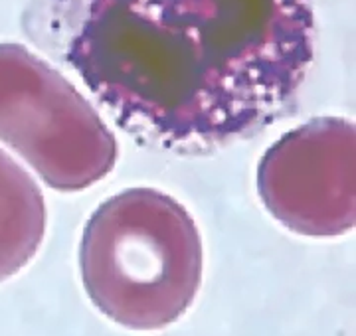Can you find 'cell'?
<instances>
[{
    "instance_id": "1",
    "label": "cell",
    "mask_w": 356,
    "mask_h": 336,
    "mask_svg": "<svg viewBox=\"0 0 356 336\" xmlns=\"http://www.w3.org/2000/svg\"><path fill=\"white\" fill-rule=\"evenodd\" d=\"M65 62L119 127L208 151L285 111L313 60L311 0H56Z\"/></svg>"
},
{
    "instance_id": "2",
    "label": "cell",
    "mask_w": 356,
    "mask_h": 336,
    "mask_svg": "<svg viewBox=\"0 0 356 336\" xmlns=\"http://www.w3.org/2000/svg\"><path fill=\"white\" fill-rule=\"evenodd\" d=\"M202 240L172 196L131 188L86 224L79 273L91 303L131 330H159L188 310L202 283Z\"/></svg>"
},
{
    "instance_id": "3",
    "label": "cell",
    "mask_w": 356,
    "mask_h": 336,
    "mask_svg": "<svg viewBox=\"0 0 356 336\" xmlns=\"http://www.w3.org/2000/svg\"><path fill=\"white\" fill-rule=\"evenodd\" d=\"M0 141L60 192L93 186L119 156L111 131L76 87L13 42L0 44Z\"/></svg>"
},
{
    "instance_id": "4",
    "label": "cell",
    "mask_w": 356,
    "mask_h": 336,
    "mask_svg": "<svg viewBox=\"0 0 356 336\" xmlns=\"http://www.w3.org/2000/svg\"><path fill=\"white\" fill-rule=\"evenodd\" d=\"M355 125L323 117L283 135L257 167L267 212L291 232L334 237L350 232L355 210Z\"/></svg>"
},
{
    "instance_id": "5",
    "label": "cell",
    "mask_w": 356,
    "mask_h": 336,
    "mask_svg": "<svg viewBox=\"0 0 356 336\" xmlns=\"http://www.w3.org/2000/svg\"><path fill=\"white\" fill-rule=\"evenodd\" d=\"M46 221V202L36 180L0 149V283L38 253Z\"/></svg>"
}]
</instances>
